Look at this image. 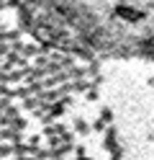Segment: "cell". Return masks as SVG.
Masks as SVG:
<instances>
[{
  "instance_id": "1",
  "label": "cell",
  "mask_w": 154,
  "mask_h": 160,
  "mask_svg": "<svg viewBox=\"0 0 154 160\" xmlns=\"http://www.w3.org/2000/svg\"><path fill=\"white\" fill-rule=\"evenodd\" d=\"M152 103L144 0H0V160H133Z\"/></svg>"
}]
</instances>
